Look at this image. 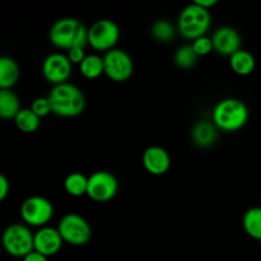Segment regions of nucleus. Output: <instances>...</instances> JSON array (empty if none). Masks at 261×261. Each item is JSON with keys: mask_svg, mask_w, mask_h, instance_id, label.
Wrapping results in <instances>:
<instances>
[{"mask_svg": "<svg viewBox=\"0 0 261 261\" xmlns=\"http://www.w3.org/2000/svg\"><path fill=\"white\" fill-rule=\"evenodd\" d=\"M47 98L54 114L61 117L79 116L86 107V97L83 92L71 83L54 86Z\"/></svg>", "mask_w": 261, "mask_h": 261, "instance_id": "f257e3e1", "label": "nucleus"}, {"mask_svg": "<svg viewBox=\"0 0 261 261\" xmlns=\"http://www.w3.org/2000/svg\"><path fill=\"white\" fill-rule=\"evenodd\" d=\"M51 43L69 51L73 47H86L88 43V30L75 18H61L56 20L48 33Z\"/></svg>", "mask_w": 261, "mask_h": 261, "instance_id": "f03ea898", "label": "nucleus"}, {"mask_svg": "<svg viewBox=\"0 0 261 261\" xmlns=\"http://www.w3.org/2000/svg\"><path fill=\"white\" fill-rule=\"evenodd\" d=\"M212 116L217 129L228 133L237 132L246 125L249 109L241 99L226 98L216 105Z\"/></svg>", "mask_w": 261, "mask_h": 261, "instance_id": "7ed1b4c3", "label": "nucleus"}, {"mask_svg": "<svg viewBox=\"0 0 261 261\" xmlns=\"http://www.w3.org/2000/svg\"><path fill=\"white\" fill-rule=\"evenodd\" d=\"M212 18L208 9L191 3L181 10L177 19V31L182 37L194 40L205 36L211 28Z\"/></svg>", "mask_w": 261, "mask_h": 261, "instance_id": "20e7f679", "label": "nucleus"}, {"mask_svg": "<svg viewBox=\"0 0 261 261\" xmlns=\"http://www.w3.org/2000/svg\"><path fill=\"white\" fill-rule=\"evenodd\" d=\"M3 246L14 257H25L35 250V234L27 226L13 223L3 232Z\"/></svg>", "mask_w": 261, "mask_h": 261, "instance_id": "39448f33", "label": "nucleus"}, {"mask_svg": "<svg viewBox=\"0 0 261 261\" xmlns=\"http://www.w3.org/2000/svg\"><path fill=\"white\" fill-rule=\"evenodd\" d=\"M64 242L73 246H83L92 239V228L86 218L76 213H68L60 219L58 226Z\"/></svg>", "mask_w": 261, "mask_h": 261, "instance_id": "423d86ee", "label": "nucleus"}, {"mask_svg": "<svg viewBox=\"0 0 261 261\" xmlns=\"http://www.w3.org/2000/svg\"><path fill=\"white\" fill-rule=\"evenodd\" d=\"M54 216V205L43 196H31L20 205V217L23 222L32 227H46Z\"/></svg>", "mask_w": 261, "mask_h": 261, "instance_id": "0eeeda50", "label": "nucleus"}, {"mask_svg": "<svg viewBox=\"0 0 261 261\" xmlns=\"http://www.w3.org/2000/svg\"><path fill=\"white\" fill-rule=\"evenodd\" d=\"M119 38V25L111 19H99L88 28V45L97 51L112 50Z\"/></svg>", "mask_w": 261, "mask_h": 261, "instance_id": "6e6552de", "label": "nucleus"}, {"mask_svg": "<svg viewBox=\"0 0 261 261\" xmlns=\"http://www.w3.org/2000/svg\"><path fill=\"white\" fill-rule=\"evenodd\" d=\"M105 74L111 81L121 83L126 82L134 73V63L126 51L120 48H112L103 56Z\"/></svg>", "mask_w": 261, "mask_h": 261, "instance_id": "1a4fd4ad", "label": "nucleus"}, {"mask_svg": "<svg viewBox=\"0 0 261 261\" xmlns=\"http://www.w3.org/2000/svg\"><path fill=\"white\" fill-rule=\"evenodd\" d=\"M119 190V182L114 173L109 171H97L88 177L87 195L94 201L105 203L115 198Z\"/></svg>", "mask_w": 261, "mask_h": 261, "instance_id": "9d476101", "label": "nucleus"}, {"mask_svg": "<svg viewBox=\"0 0 261 261\" xmlns=\"http://www.w3.org/2000/svg\"><path fill=\"white\" fill-rule=\"evenodd\" d=\"M42 74L45 79L54 86L68 83L71 75V63L64 54H51L43 60Z\"/></svg>", "mask_w": 261, "mask_h": 261, "instance_id": "9b49d317", "label": "nucleus"}, {"mask_svg": "<svg viewBox=\"0 0 261 261\" xmlns=\"http://www.w3.org/2000/svg\"><path fill=\"white\" fill-rule=\"evenodd\" d=\"M64 240L58 228L53 227H42L35 233V251L45 255L54 256L61 250Z\"/></svg>", "mask_w": 261, "mask_h": 261, "instance_id": "f8f14e48", "label": "nucleus"}, {"mask_svg": "<svg viewBox=\"0 0 261 261\" xmlns=\"http://www.w3.org/2000/svg\"><path fill=\"white\" fill-rule=\"evenodd\" d=\"M214 50L218 54L231 58L241 50V36L232 27H219L212 36Z\"/></svg>", "mask_w": 261, "mask_h": 261, "instance_id": "ddd939ff", "label": "nucleus"}, {"mask_svg": "<svg viewBox=\"0 0 261 261\" xmlns=\"http://www.w3.org/2000/svg\"><path fill=\"white\" fill-rule=\"evenodd\" d=\"M143 166L150 175L162 176L170 170L171 157L165 148L152 145L143 153Z\"/></svg>", "mask_w": 261, "mask_h": 261, "instance_id": "4468645a", "label": "nucleus"}, {"mask_svg": "<svg viewBox=\"0 0 261 261\" xmlns=\"http://www.w3.org/2000/svg\"><path fill=\"white\" fill-rule=\"evenodd\" d=\"M194 143L198 147L208 148L216 143L217 138H218V133H217V126L213 122L209 121H199L194 125L193 133H191Z\"/></svg>", "mask_w": 261, "mask_h": 261, "instance_id": "2eb2a0df", "label": "nucleus"}, {"mask_svg": "<svg viewBox=\"0 0 261 261\" xmlns=\"http://www.w3.org/2000/svg\"><path fill=\"white\" fill-rule=\"evenodd\" d=\"M20 75L19 66L17 61L9 56H3L0 59V88L10 89L18 82Z\"/></svg>", "mask_w": 261, "mask_h": 261, "instance_id": "dca6fc26", "label": "nucleus"}, {"mask_svg": "<svg viewBox=\"0 0 261 261\" xmlns=\"http://www.w3.org/2000/svg\"><path fill=\"white\" fill-rule=\"evenodd\" d=\"M229 65L231 69L239 75H250L255 70L256 60L254 55L246 50H239L229 58Z\"/></svg>", "mask_w": 261, "mask_h": 261, "instance_id": "f3484780", "label": "nucleus"}, {"mask_svg": "<svg viewBox=\"0 0 261 261\" xmlns=\"http://www.w3.org/2000/svg\"><path fill=\"white\" fill-rule=\"evenodd\" d=\"M19 98L10 89H0V116L3 119H15L20 111Z\"/></svg>", "mask_w": 261, "mask_h": 261, "instance_id": "a211bd4d", "label": "nucleus"}, {"mask_svg": "<svg viewBox=\"0 0 261 261\" xmlns=\"http://www.w3.org/2000/svg\"><path fill=\"white\" fill-rule=\"evenodd\" d=\"M242 226L245 232L249 234L251 239L261 241V208L254 206L249 211L245 212L244 218H242Z\"/></svg>", "mask_w": 261, "mask_h": 261, "instance_id": "6ab92c4d", "label": "nucleus"}, {"mask_svg": "<svg viewBox=\"0 0 261 261\" xmlns=\"http://www.w3.org/2000/svg\"><path fill=\"white\" fill-rule=\"evenodd\" d=\"M81 74L87 79H96L105 74V63L103 58L99 55H87L86 59L79 65Z\"/></svg>", "mask_w": 261, "mask_h": 261, "instance_id": "aec40b11", "label": "nucleus"}, {"mask_svg": "<svg viewBox=\"0 0 261 261\" xmlns=\"http://www.w3.org/2000/svg\"><path fill=\"white\" fill-rule=\"evenodd\" d=\"M64 189L70 196H79L87 195L88 190V177L84 176L81 172H73L68 175V177L64 181Z\"/></svg>", "mask_w": 261, "mask_h": 261, "instance_id": "412c9836", "label": "nucleus"}, {"mask_svg": "<svg viewBox=\"0 0 261 261\" xmlns=\"http://www.w3.org/2000/svg\"><path fill=\"white\" fill-rule=\"evenodd\" d=\"M40 117L31 109H22L15 116V126L23 133H35L40 127Z\"/></svg>", "mask_w": 261, "mask_h": 261, "instance_id": "4be33fe9", "label": "nucleus"}, {"mask_svg": "<svg viewBox=\"0 0 261 261\" xmlns=\"http://www.w3.org/2000/svg\"><path fill=\"white\" fill-rule=\"evenodd\" d=\"M199 56L194 51L193 45L181 46L175 54V63L181 69H191L196 65Z\"/></svg>", "mask_w": 261, "mask_h": 261, "instance_id": "5701e85b", "label": "nucleus"}, {"mask_svg": "<svg viewBox=\"0 0 261 261\" xmlns=\"http://www.w3.org/2000/svg\"><path fill=\"white\" fill-rule=\"evenodd\" d=\"M175 27H173L172 23L168 22V20H157V22L152 25V36L158 41V42H170V41H172V38L175 37Z\"/></svg>", "mask_w": 261, "mask_h": 261, "instance_id": "b1692460", "label": "nucleus"}, {"mask_svg": "<svg viewBox=\"0 0 261 261\" xmlns=\"http://www.w3.org/2000/svg\"><path fill=\"white\" fill-rule=\"evenodd\" d=\"M193 47L198 56H205L214 50L213 41H212V38L206 37V36H203V37L200 38H196V40L193 42Z\"/></svg>", "mask_w": 261, "mask_h": 261, "instance_id": "393cba45", "label": "nucleus"}, {"mask_svg": "<svg viewBox=\"0 0 261 261\" xmlns=\"http://www.w3.org/2000/svg\"><path fill=\"white\" fill-rule=\"evenodd\" d=\"M31 110H32V111L35 112L38 117H40V119L41 117L47 116L50 112H53V110H51L50 101H48L47 97H38V98H36L35 101L32 102Z\"/></svg>", "mask_w": 261, "mask_h": 261, "instance_id": "a878e982", "label": "nucleus"}, {"mask_svg": "<svg viewBox=\"0 0 261 261\" xmlns=\"http://www.w3.org/2000/svg\"><path fill=\"white\" fill-rule=\"evenodd\" d=\"M70 60L71 64H79L81 65L82 61L86 59V53H84L83 47H73L68 51V55H66Z\"/></svg>", "mask_w": 261, "mask_h": 261, "instance_id": "bb28decb", "label": "nucleus"}, {"mask_svg": "<svg viewBox=\"0 0 261 261\" xmlns=\"http://www.w3.org/2000/svg\"><path fill=\"white\" fill-rule=\"evenodd\" d=\"M10 191V184L7 176L0 175V200H4Z\"/></svg>", "mask_w": 261, "mask_h": 261, "instance_id": "cd10ccee", "label": "nucleus"}, {"mask_svg": "<svg viewBox=\"0 0 261 261\" xmlns=\"http://www.w3.org/2000/svg\"><path fill=\"white\" fill-rule=\"evenodd\" d=\"M23 261H48V259H47V256H45V255L40 254V252H37L33 250L31 254H28L27 256L23 257Z\"/></svg>", "mask_w": 261, "mask_h": 261, "instance_id": "c85d7f7f", "label": "nucleus"}, {"mask_svg": "<svg viewBox=\"0 0 261 261\" xmlns=\"http://www.w3.org/2000/svg\"><path fill=\"white\" fill-rule=\"evenodd\" d=\"M195 4L200 5L201 8H204V9H211L212 7H214V5L217 4V0H195Z\"/></svg>", "mask_w": 261, "mask_h": 261, "instance_id": "c756f323", "label": "nucleus"}, {"mask_svg": "<svg viewBox=\"0 0 261 261\" xmlns=\"http://www.w3.org/2000/svg\"><path fill=\"white\" fill-rule=\"evenodd\" d=\"M260 245H261V241H260Z\"/></svg>", "mask_w": 261, "mask_h": 261, "instance_id": "7c9ffc66", "label": "nucleus"}]
</instances>
